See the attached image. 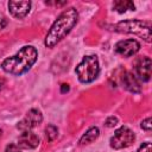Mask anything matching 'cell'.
I'll use <instances>...</instances> for the list:
<instances>
[{"label": "cell", "instance_id": "1", "mask_svg": "<svg viewBox=\"0 0 152 152\" xmlns=\"http://www.w3.org/2000/svg\"><path fill=\"white\" fill-rule=\"evenodd\" d=\"M77 20H78V13L76 8L70 7L63 11L59 14V17L55 20V23L51 25L50 30L48 31L44 40L45 46L51 49L55 45H57L63 38H65V36L69 34V32L77 24Z\"/></svg>", "mask_w": 152, "mask_h": 152}, {"label": "cell", "instance_id": "2", "mask_svg": "<svg viewBox=\"0 0 152 152\" xmlns=\"http://www.w3.org/2000/svg\"><path fill=\"white\" fill-rule=\"evenodd\" d=\"M37 57H38V52L36 48L31 45H26L21 48L19 52L15 53L14 56L4 59L1 63V68L5 72L19 76L27 72L32 68V65L37 61Z\"/></svg>", "mask_w": 152, "mask_h": 152}, {"label": "cell", "instance_id": "3", "mask_svg": "<svg viewBox=\"0 0 152 152\" xmlns=\"http://www.w3.org/2000/svg\"><path fill=\"white\" fill-rule=\"evenodd\" d=\"M114 30L121 33H133L141 37L145 42H151V23L142 20H124L115 25Z\"/></svg>", "mask_w": 152, "mask_h": 152}, {"label": "cell", "instance_id": "4", "mask_svg": "<svg viewBox=\"0 0 152 152\" xmlns=\"http://www.w3.org/2000/svg\"><path fill=\"white\" fill-rule=\"evenodd\" d=\"M75 72L82 83H90L93 82L100 72V65H99V59L95 55H89L84 56L81 63L76 66Z\"/></svg>", "mask_w": 152, "mask_h": 152}, {"label": "cell", "instance_id": "5", "mask_svg": "<svg viewBox=\"0 0 152 152\" xmlns=\"http://www.w3.org/2000/svg\"><path fill=\"white\" fill-rule=\"evenodd\" d=\"M134 139H135V135L133 131L126 126H121L114 132V135L109 140V145L114 150H120V148H125L132 145Z\"/></svg>", "mask_w": 152, "mask_h": 152}, {"label": "cell", "instance_id": "6", "mask_svg": "<svg viewBox=\"0 0 152 152\" xmlns=\"http://www.w3.org/2000/svg\"><path fill=\"white\" fill-rule=\"evenodd\" d=\"M42 121H43V115H42L40 110L33 108V109H30L26 113V115L18 122L17 128L23 131V132L30 131L33 127H36L37 125H39Z\"/></svg>", "mask_w": 152, "mask_h": 152}, {"label": "cell", "instance_id": "7", "mask_svg": "<svg viewBox=\"0 0 152 152\" xmlns=\"http://www.w3.org/2000/svg\"><path fill=\"white\" fill-rule=\"evenodd\" d=\"M151 58L147 56H142L137 58L135 63H134V71H135V76L138 80L147 82L151 78Z\"/></svg>", "mask_w": 152, "mask_h": 152}, {"label": "cell", "instance_id": "8", "mask_svg": "<svg viewBox=\"0 0 152 152\" xmlns=\"http://www.w3.org/2000/svg\"><path fill=\"white\" fill-rule=\"evenodd\" d=\"M140 49V44L135 39H125L115 44L114 51L122 57H131L135 55Z\"/></svg>", "mask_w": 152, "mask_h": 152}, {"label": "cell", "instance_id": "9", "mask_svg": "<svg viewBox=\"0 0 152 152\" xmlns=\"http://www.w3.org/2000/svg\"><path fill=\"white\" fill-rule=\"evenodd\" d=\"M8 10L14 18L23 19L28 14V12L31 10V2L30 1H14V0H12L8 2Z\"/></svg>", "mask_w": 152, "mask_h": 152}, {"label": "cell", "instance_id": "10", "mask_svg": "<svg viewBox=\"0 0 152 152\" xmlns=\"http://www.w3.org/2000/svg\"><path fill=\"white\" fill-rule=\"evenodd\" d=\"M38 145H39V137L31 131L23 132L18 138V146L20 148L32 150L36 148Z\"/></svg>", "mask_w": 152, "mask_h": 152}, {"label": "cell", "instance_id": "11", "mask_svg": "<svg viewBox=\"0 0 152 152\" xmlns=\"http://www.w3.org/2000/svg\"><path fill=\"white\" fill-rule=\"evenodd\" d=\"M121 82H122V86L126 90L131 91V93H139L141 87H140V83H139V80L137 78V76L129 71H126L122 77H121Z\"/></svg>", "mask_w": 152, "mask_h": 152}, {"label": "cell", "instance_id": "12", "mask_svg": "<svg viewBox=\"0 0 152 152\" xmlns=\"http://www.w3.org/2000/svg\"><path fill=\"white\" fill-rule=\"evenodd\" d=\"M100 135V129L97 127H90L80 139V145H88L97 139Z\"/></svg>", "mask_w": 152, "mask_h": 152}, {"label": "cell", "instance_id": "13", "mask_svg": "<svg viewBox=\"0 0 152 152\" xmlns=\"http://www.w3.org/2000/svg\"><path fill=\"white\" fill-rule=\"evenodd\" d=\"M113 8L118 13H125L126 11H134V4L128 0H119L113 2Z\"/></svg>", "mask_w": 152, "mask_h": 152}, {"label": "cell", "instance_id": "14", "mask_svg": "<svg viewBox=\"0 0 152 152\" xmlns=\"http://www.w3.org/2000/svg\"><path fill=\"white\" fill-rule=\"evenodd\" d=\"M58 135V128L55 125H49L45 127V137L49 141H53Z\"/></svg>", "mask_w": 152, "mask_h": 152}, {"label": "cell", "instance_id": "15", "mask_svg": "<svg viewBox=\"0 0 152 152\" xmlns=\"http://www.w3.org/2000/svg\"><path fill=\"white\" fill-rule=\"evenodd\" d=\"M141 128L142 129H145V131H147V132H150L151 129H152V119L148 116V118H146L145 120H142L141 121Z\"/></svg>", "mask_w": 152, "mask_h": 152}, {"label": "cell", "instance_id": "16", "mask_svg": "<svg viewBox=\"0 0 152 152\" xmlns=\"http://www.w3.org/2000/svg\"><path fill=\"white\" fill-rule=\"evenodd\" d=\"M138 152H152L151 142H150V141L142 142V145H140V147L138 148Z\"/></svg>", "mask_w": 152, "mask_h": 152}, {"label": "cell", "instance_id": "17", "mask_svg": "<svg viewBox=\"0 0 152 152\" xmlns=\"http://www.w3.org/2000/svg\"><path fill=\"white\" fill-rule=\"evenodd\" d=\"M5 152H21V150H20V147H19L18 145H15V144H10V145L6 146Z\"/></svg>", "mask_w": 152, "mask_h": 152}, {"label": "cell", "instance_id": "18", "mask_svg": "<svg viewBox=\"0 0 152 152\" xmlns=\"http://www.w3.org/2000/svg\"><path fill=\"white\" fill-rule=\"evenodd\" d=\"M116 124H118V118H115V116H109L106 120V126L107 127H114Z\"/></svg>", "mask_w": 152, "mask_h": 152}, {"label": "cell", "instance_id": "19", "mask_svg": "<svg viewBox=\"0 0 152 152\" xmlns=\"http://www.w3.org/2000/svg\"><path fill=\"white\" fill-rule=\"evenodd\" d=\"M6 25H7V19H6L2 14H0V30L5 28V27H6Z\"/></svg>", "mask_w": 152, "mask_h": 152}, {"label": "cell", "instance_id": "20", "mask_svg": "<svg viewBox=\"0 0 152 152\" xmlns=\"http://www.w3.org/2000/svg\"><path fill=\"white\" fill-rule=\"evenodd\" d=\"M69 84H66V83H63L62 86H61V93H66V91H69Z\"/></svg>", "mask_w": 152, "mask_h": 152}, {"label": "cell", "instance_id": "21", "mask_svg": "<svg viewBox=\"0 0 152 152\" xmlns=\"http://www.w3.org/2000/svg\"><path fill=\"white\" fill-rule=\"evenodd\" d=\"M4 84H5V80L0 77V90L2 89V87H4Z\"/></svg>", "mask_w": 152, "mask_h": 152}, {"label": "cell", "instance_id": "22", "mask_svg": "<svg viewBox=\"0 0 152 152\" xmlns=\"http://www.w3.org/2000/svg\"><path fill=\"white\" fill-rule=\"evenodd\" d=\"M1 133H2V131H1V129H0V137H1Z\"/></svg>", "mask_w": 152, "mask_h": 152}]
</instances>
